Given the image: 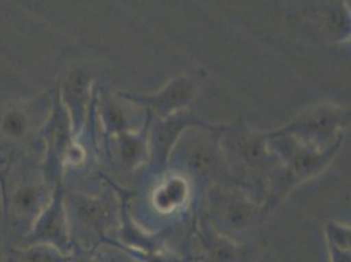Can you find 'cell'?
I'll list each match as a JSON object with an SVG mask.
<instances>
[{"label": "cell", "instance_id": "1", "mask_svg": "<svg viewBox=\"0 0 351 262\" xmlns=\"http://www.w3.org/2000/svg\"><path fill=\"white\" fill-rule=\"evenodd\" d=\"M4 184L3 211L21 239L50 202L56 187L46 180L41 163L30 165L27 159L14 168V175Z\"/></svg>", "mask_w": 351, "mask_h": 262}, {"label": "cell", "instance_id": "2", "mask_svg": "<svg viewBox=\"0 0 351 262\" xmlns=\"http://www.w3.org/2000/svg\"><path fill=\"white\" fill-rule=\"evenodd\" d=\"M64 204L73 246L93 250L118 227L117 206L109 195L64 191Z\"/></svg>", "mask_w": 351, "mask_h": 262}, {"label": "cell", "instance_id": "3", "mask_svg": "<svg viewBox=\"0 0 351 262\" xmlns=\"http://www.w3.org/2000/svg\"><path fill=\"white\" fill-rule=\"evenodd\" d=\"M219 146L226 165L243 176L258 178L274 167L266 136L244 126L220 131Z\"/></svg>", "mask_w": 351, "mask_h": 262}, {"label": "cell", "instance_id": "4", "mask_svg": "<svg viewBox=\"0 0 351 262\" xmlns=\"http://www.w3.org/2000/svg\"><path fill=\"white\" fill-rule=\"evenodd\" d=\"M348 122V110L332 105H320L308 109L277 132L293 135L300 142L326 151L339 146L341 132Z\"/></svg>", "mask_w": 351, "mask_h": 262}, {"label": "cell", "instance_id": "5", "mask_svg": "<svg viewBox=\"0 0 351 262\" xmlns=\"http://www.w3.org/2000/svg\"><path fill=\"white\" fill-rule=\"evenodd\" d=\"M211 224L220 233L230 237V233H241L252 227L263 209L250 201L248 194L239 187L223 185L210 193Z\"/></svg>", "mask_w": 351, "mask_h": 262}, {"label": "cell", "instance_id": "6", "mask_svg": "<svg viewBox=\"0 0 351 262\" xmlns=\"http://www.w3.org/2000/svg\"><path fill=\"white\" fill-rule=\"evenodd\" d=\"M63 184H58L50 202L34 220L29 231L16 241L17 247L30 244H46L59 249L69 256L73 249V241L69 228V219L64 204Z\"/></svg>", "mask_w": 351, "mask_h": 262}, {"label": "cell", "instance_id": "7", "mask_svg": "<svg viewBox=\"0 0 351 262\" xmlns=\"http://www.w3.org/2000/svg\"><path fill=\"white\" fill-rule=\"evenodd\" d=\"M44 100H23L4 104L0 108V147L23 146L40 132L50 112L44 113Z\"/></svg>", "mask_w": 351, "mask_h": 262}, {"label": "cell", "instance_id": "8", "mask_svg": "<svg viewBox=\"0 0 351 262\" xmlns=\"http://www.w3.org/2000/svg\"><path fill=\"white\" fill-rule=\"evenodd\" d=\"M195 91L197 84L193 78L180 76L172 79L165 87L154 95L136 96L123 93L122 96H125V100H129L146 109L151 116L162 119L175 115L185 105H188L194 97Z\"/></svg>", "mask_w": 351, "mask_h": 262}, {"label": "cell", "instance_id": "9", "mask_svg": "<svg viewBox=\"0 0 351 262\" xmlns=\"http://www.w3.org/2000/svg\"><path fill=\"white\" fill-rule=\"evenodd\" d=\"M92 73L87 67L70 69L58 86L59 99L70 118L73 136L79 135L87 118Z\"/></svg>", "mask_w": 351, "mask_h": 262}, {"label": "cell", "instance_id": "10", "mask_svg": "<svg viewBox=\"0 0 351 262\" xmlns=\"http://www.w3.org/2000/svg\"><path fill=\"white\" fill-rule=\"evenodd\" d=\"M184 159L191 175L215 177L227 168L219 146V139L205 134H193L184 145Z\"/></svg>", "mask_w": 351, "mask_h": 262}, {"label": "cell", "instance_id": "11", "mask_svg": "<svg viewBox=\"0 0 351 262\" xmlns=\"http://www.w3.org/2000/svg\"><path fill=\"white\" fill-rule=\"evenodd\" d=\"M195 233L201 246V262H244L247 249L220 233L210 222L201 219L195 224Z\"/></svg>", "mask_w": 351, "mask_h": 262}, {"label": "cell", "instance_id": "12", "mask_svg": "<svg viewBox=\"0 0 351 262\" xmlns=\"http://www.w3.org/2000/svg\"><path fill=\"white\" fill-rule=\"evenodd\" d=\"M191 125H199V122L194 121L191 115L180 112L159 119L156 126L152 129L149 138V148L154 163L160 165L167 164L181 132Z\"/></svg>", "mask_w": 351, "mask_h": 262}, {"label": "cell", "instance_id": "13", "mask_svg": "<svg viewBox=\"0 0 351 262\" xmlns=\"http://www.w3.org/2000/svg\"><path fill=\"white\" fill-rule=\"evenodd\" d=\"M69 256L59 249L46 244H30L11 250L10 262H67Z\"/></svg>", "mask_w": 351, "mask_h": 262}, {"label": "cell", "instance_id": "14", "mask_svg": "<svg viewBox=\"0 0 351 262\" xmlns=\"http://www.w3.org/2000/svg\"><path fill=\"white\" fill-rule=\"evenodd\" d=\"M186 194L185 182L181 178H171L155 193V206L159 211L169 213L184 202Z\"/></svg>", "mask_w": 351, "mask_h": 262}, {"label": "cell", "instance_id": "15", "mask_svg": "<svg viewBox=\"0 0 351 262\" xmlns=\"http://www.w3.org/2000/svg\"><path fill=\"white\" fill-rule=\"evenodd\" d=\"M146 155V146L142 138L132 134H118L117 158L119 164L126 169L135 167Z\"/></svg>", "mask_w": 351, "mask_h": 262}, {"label": "cell", "instance_id": "16", "mask_svg": "<svg viewBox=\"0 0 351 262\" xmlns=\"http://www.w3.org/2000/svg\"><path fill=\"white\" fill-rule=\"evenodd\" d=\"M125 109L118 105V102L113 99H100V113L103 117L104 123L106 130L116 134H123L129 128V122L126 115L123 112Z\"/></svg>", "mask_w": 351, "mask_h": 262}, {"label": "cell", "instance_id": "17", "mask_svg": "<svg viewBox=\"0 0 351 262\" xmlns=\"http://www.w3.org/2000/svg\"><path fill=\"white\" fill-rule=\"evenodd\" d=\"M92 252L97 262H142L130 250L112 240L99 244Z\"/></svg>", "mask_w": 351, "mask_h": 262}, {"label": "cell", "instance_id": "18", "mask_svg": "<svg viewBox=\"0 0 351 262\" xmlns=\"http://www.w3.org/2000/svg\"><path fill=\"white\" fill-rule=\"evenodd\" d=\"M328 244L341 250H350V227L343 224L330 223L326 227Z\"/></svg>", "mask_w": 351, "mask_h": 262}, {"label": "cell", "instance_id": "19", "mask_svg": "<svg viewBox=\"0 0 351 262\" xmlns=\"http://www.w3.org/2000/svg\"><path fill=\"white\" fill-rule=\"evenodd\" d=\"M67 262H97L92 250L84 248L73 246V249L69 254Z\"/></svg>", "mask_w": 351, "mask_h": 262}, {"label": "cell", "instance_id": "20", "mask_svg": "<svg viewBox=\"0 0 351 262\" xmlns=\"http://www.w3.org/2000/svg\"><path fill=\"white\" fill-rule=\"evenodd\" d=\"M329 246L330 262H350V250H341L338 248Z\"/></svg>", "mask_w": 351, "mask_h": 262}, {"label": "cell", "instance_id": "21", "mask_svg": "<svg viewBox=\"0 0 351 262\" xmlns=\"http://www.w3.org/2000/svg\"><path fill=\"white\" fill-rule=\"evenodd\" d=\"M181 262H193L191 261V259H184V260H182V261Z\"/></svg>", "mask_w": 351, "mask_h": 262}]
</instances>
